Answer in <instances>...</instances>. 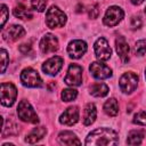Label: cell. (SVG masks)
I'll use <instances>...</instances> for the list:
<instances>
[{
	"label": "cell",
	"mask_w": 146,
	"mask_h": 146,
	"mask_svg": "<svg viewBox=\"0 0 146 146\" xmlns=\"http://www.w3.org/2000/svg\"><path fill=\"white\" fill-rule=\"evenodd\" d=\"M119 136L110 128H98L91 131L86 138V145L88 146H112L117 145Z\"/></svg>",
	"instance_id": "6da1fadb"
},
{
	"label": "cell",
	"mask_w": 146,
	"mask_h": 146,
	"mask_svg": "<svg viewBox=\"0 0 146 146\" xmlns=\"http://www.w3.org/2000/svg\"><path fill=\"white\" fill-rule=\"evenodd\" d=\"M66 15L64 11H62L58 7L51 6L46 14V24L50 29H56V27H62L66 23Z\"/></svg>",
	"instance_id": "7a4b0ae2"
},
{
	"label": "cell",
	"mask_w": 146,
	"mask_h": 146,
	"mask_svg": "<svg viewBox=\"0 0 146 146\" xmlns=\"http://www.w3.org/2000/svg\"><path fill=\"white\" fill-rule=\"evenodd\" d=\"M18 117L27 123H39V116L34 112L32 105L27 100H21L17 107Z\"/></svg>",
	"instance_id": "3957f363"
},
{
	"label": "cell",
	"mask_w": 146,
	"mask_h": 146,
	"mask_svg": "<svg viewBox=\"0 0 146 146\" xmlns=\"http://www.w3.org/2000/svg\"><path fill=\"white\" fill-rule=\"evenodd\" d=\"M21 82L29 88H39L42 86V79L40 74L32 67L24 68L21 73Z\"/></svg>",
	"instance_id": "277c9868"
},
{
	"label": "cell",
	"mask_w": 146,
	"mask_h": 146,
	"mask_svg": "<svg viewBox=\"0 0 146 146\" xmlns=\"http://www.w3.org/2000/svg\"><path fill=\"white\" fill-rule=\"evenodd\" d=\"M17 97V89L10 82L1 83V104L3 106L10 107L15 103Z\"/></svg>",
	"instance_id": "5b68a950"
},
{
	"label": "cell",
	"mask_w": 146,
	"mask_h": 146,
	"mask_svg": "<svg viewBox=\"0 0 146 146\" xmlns=\"http://www.w3.org/2000/svg\"><path fill=\"white\" fill-rule=\"evenodd\" d=\"M120 89L124 94H131L132 91L136 90L138 86V75L133 72H127L124 73L119 81Z\"/></svg>",
	"instance_id": "8992f818"
},
{
	"label": "cell",
	"mask_w": 146,
	"mask_h": 146,
	"mask_svg": "<svg viewBox=\"0 0 146 146\" xmlns=\"http://www.w3.org/2000/svg\"><path fill=\"white\" fill-rule=\"evenodd\" d=\"M82 67L78 64H71L67 70V74L64 79L65 83L71 87H78L82 82Z\"/></svg>",
	"instance_id": "52a82bcc"
},
{
	"label": "cell",
	"mask_w": 146,
	"mask_h": 146,
	"mask_svg": "<svg viewBox=\"0 0 146 146\" xmlns=\"http://www.w3.org/2000/svg\"><path fill=\"white\" fill-rule=\"evenodd\" d=\"M123 16H124V13H123V10H122L120 7H117V6H112V7H110V8L106 10L105 16H104V18H103V22H104V24H105L106 26L112 27V26L117 25V24L122 21Z\"/></svg>",
	"instance_id": "ba28073f"
},
{
	"label": "cell",
	"mask_w": 146,
	"mask_h": 146,
	"mask_svg": "<svg viewBox=\"0 0 146 146\" xmlns=\"http://www.w3.org/2000/svg\"><path fill=\"white\" fill-rule=\"evenodd\" d=\"M89 71L90 74L98 80H104L112 76V70L106 64H103L100 62H92L89 66Z\"/></svg>",
	"instance_id": "9c48e42d"
},
{
	"label": "cell",
	"mask_w": 146,
	"mask_h": 146,
	"mask_svg": "<svg viewBox=\"0 0 146 146\" xmlns=\"http://www.w3.org/2000/svg\"><path fill=\"white\" fill-rule=\"evenodd\" d=\"M95 54L96 57L99 60H107L111 58L112 55V49L107 42V40L105 38H99L97 39V41L95 42Z\"/></svg>",
	"instance_id": "30bf717a"
},
{
	"label": "cell",
	"mask_w": 146,
	"mask_h": 146,
	"mask_svg": "<svg viewBox=\"0 0 146 146\" xmlns=\"http://www.w3.org/2000/svg\"><path fill=\"white\" fill-rule=\"evenodd\" d=\"M59 48L58 46V39L51 34V33H46L41 41H40V50L43 54H50V52H55L57 51Z\"/></svg>",
	"instance_id": "8fae6325"
},
{
	"label": "cell",
	"mask_w": 146,
	"mask_h": 146,
	"mask_svg": "<svg viewBox=\"0 0 146 146\" xmlns=\"http://www.w3.org/2000/svg\"><path fill=\"white\" fill-rule=\"evenodd\" d=\"M87 51V43L83 40H73L67 46V52L71 58H81Z\"/></svg>",
	"instance_id": "7c38bea8"
},
{
	"label": "cell",
	"mask_w": 146,
	"mask_h": 146,
	"mask_svg": "<svg viewBox=\"0 0 146 146\" xmlns=\"http://www.w3.org/2000/svg\"><path fill=\"white\" fill-rule=\"evenodd\" d=\"M63 66V58L59 56H54L47 59L42 64V71L48 75H56Z\"/></svg>",
	"instance_id": "4fadbf2b"
},
{
	"label": "cell",
	"mask_w": 146,
	"mask_h": 146,
	"mask_svg": "<svg viewBox=\"0 0 146 146\" xmlns=\"http://www.w3.org/2000/svg\"><path fill=\"white\" fill-rule=\"evenodd\" d=\"M79 121V108L78 106H70L66 108L59 117V122L64 125H73Z\"/></svg>",
	"instance_id": "5bb4252c"
},
{
	"label": "cell",
	"mask_w": 146,
	"mask_h": 146,
	"mask_svg": "<svg viewBox=\"0 0 146 146\" xmlns=\"http://www.w3.org/2000/svg\"><path fill=\"white\" fill-rule=\"evenodd\" d=\"M25 30L21 25H11L8 29L2 31V38L7 42H14L22 36H24Z\"/></svg>",
	"instance_id": "9a60e30c"
},
{
	"label": "cell",
	"mask_w": 146,
	"mask_h": 146,
	"mask_svg": "<svg viewBox=\"0 0 146 146\" xmlns=\"http://www.w3.org/2000/svg\"><path fill=\"white\" fill-rule=\"evenodd\" d=\"M115 47H116V52L121 60L123 63H127L129 60V44L125 40L124 36H119L115 40Z\"/></svg>",
	"instance_id": "2e32d148"
},
{
	"label": "cell",
	"mask_w": 146,
	"mask_h": 146,
	"mask_svg": "<svg viewBox=\"0 0 146 146\" xmlns=\"http://www.w3.org/2000/svg\"><path fill=\"white\" fill-rule=\"evenodd\" d=\"M97 116V110L95 104L89 103L87 104V106L84 107V112H83V124L84 125H90L95 122Z\"/></svg>",
	"instance_id": "e0dca14e"
},
{
	"label": "cell",
	"mask_w": 146,
	"mask_h": 146,
	"mask_svg": "<svg viewBox=\"0 0 146 146\" xmlns=\"http://www.w3.org/2000/svg\"><path fill=\"white\" fill-rule=\"evenodd\" d=\"M58 141L62 145H80L81 141L78 139L75 133L72 131H62L58 135Z\"/></svg>",
	"instance_id": "ac0fdd59"
},
{
	"label": "cell",
	"mask_w": 146,
	"mask_h": 146,
	"mask_svg": "<svg viewBox=\"0 0 146 146\" xmlns=\"http://www.w3.org/2000/svg\"><path fill=\"white\" fill-rule=\"evenodd\" d=\"M47 132V129L44 127H38V128H34L30 133H27L26 138H25V141L27 144H35L38 143L40 139H42L44 137Z\"/></svg>",
	"instance_id": "d6986e66"
},
{
	"label": "cell",
	"mask_w": 146,
	"mask_h": 146,
	"mask_svg": "<svg viewBox=\"0 0 146 146\" xmlns=\"http://www.w3.org/2000/svg\"><path fill=\"white\" fill-rule=\"evenodd\" d=\"M145 137V132L144 130H131L128 133V138H127V144L128 145H139L141 144L143 139Z\"/></svg>",
	"instance_id": "ffe728a7"
},
{
	"label": "cell",
	"mask_w": 146,
	"mask_h": 146,
	"mask_svg": "<svg viewBox=\"0 0 146 146\" xmlns=\"http://www.w3.org/2000/svg\"><path fill=\"white\" fill-rule=\"evenodd\" d=\"M90 94L94 97H104L108 94V87L103 82L94 83L90 87Z\"/></svg>",
	"instance_id": "44dd1931"
},
{
	"label": "cell",
	"mask_w": 146,
	"mask_h": 146,
	"mask_svg": "<svg viewBox=\"0 0 146 146\" xmlns=\"http://www.w3.org/2000/svg\"><path fill=\"white\" fill-rule=\"evenodd\" d=\"M13 13H14V16L15 17H18V18H21V19H31L32 18V11L27 8V7H25L24 5H18V6H16L15 8H14V10H13Z\"/></svg>",
	"instance_id": "7402d4cb"
},
{
	"label": "cell",
	"mask_w": 146,
	"mask_h": 146,
	"mask_svg": "<svg viewBox=\"0 0 146 146\" xmlns=\"http://www.w3.org/2000/svg\"><path fill=\"white\" fill-rule=\"evenodd\" d=\"M104 111L110 116H115L119 112V104L115 98H110L104 104Z\"/></svg>",
	"instance_id": "603a6c76"
},
{
	"label": "cell",
	"mask_w": 146,
	"mask_h": 146,
	"mask_svg": "<svg viewBox=\"0 0 146 146\" xmlns=\"http://www.w3.org/2000/svg\"><path fill=\"white\" fill-rule=\"evenodd\" d=\"M60 96H62V99L64 102H72V100H74L76 98L78 91L75 89H73V88H67V89H64L62 91Z\"/></svg>",
	"instance_id": "cb8c5ba5"
},
{
	"label": "cell",
	"mask_w": 146,
	"mask_h": 146,
	"mask_svg": "<svg viewBox=\"0 0 146 146\" xmlns=\"http://www.w3.org/2000/svg\"><path fill=\"white\" fill-rule=\"evenodd\" d=\"M133 51H135L136 55L143 56L146 52V40H139V41H137L136 44H135Z\"/></svg>",
	"instance_id": "d4e9b609"
},
{
	"label": "cell",
	"mask_w": 146,
	"mask_h": 146,
	"mask_svg": "<svg viewBox=\"0 0 146 146\" xmlns=\"http://www.w3.org/2000/svg\"><path fill=\"white\" fill-rule=\"evenodd\" d=\"M132 122L135 124H139V125H146V112L145 111H140L137 114H135Z\"/></svg>",
	"instance_id": "484cf974"
},
{
	"label": "cell",
	"mask_w": 146,
	"mask_h": 146,
	"mask_svg": "<svg viewBox=\"0 0 146 146\" xmlns=\"http://www.w3.org/2000/svg\"><path fill=\"white\" fill-rule=\"evenodd\" d=\"M32 8L39 13L44 11L46 6H47V0H31Z\"/></svg>",
	"instance_id": "4316f807"
},
{
	"label": "cell",
	"mask_w": 146,
	"mask_h": 146,
	"mask_svg": "<svg viewBox=\"0 0 146 146\" xmlns=\"http://www.w3.org/2000/svg\"><path fill=\"white\" fill-rule=\"evenodd\" d=\"M0 57H1V73H5L7 65L9 64V57L5 49L0 50Z\"/></svg>",
	"instance_id": "83f0119b"
},
{
	"label": "cell",
	"mask_w": 146,
	"mask_h": 146,
	"mask_svg": "<svg viewBox=\"0 0 146 146\" xmlns=\"http://www.w3.org/2000/svg\"><path fill=\"white\" fill-rule=\"evenodd\" d=\"M88 15L90 18H97L99 15V7L98 5H92L88 9Z\"/></svg>",
	"instance_id": "f1b7e54d"
},
{
	"label": "cell",
	"mask_w": 146,
	"mask_h": 146,
	"mask_svg": "<svg viewBox=\"0 0 146 146\" xmlns=\"http://www.w3.org/2000/svg\"><path fill=\"white\" fill-rule=\"evenodd\" d=\"M8 16H9V11L7 9V6L6 5H1V27L5 26V23L7 22Z\"/></svg>",
	"instance_id": "f546056e"
},
{
	"label": "cell",
	"mask_w": 146,
	"mask_h": 146,
	"mask_svg": "<svg viewBox=\"0 0 146 146\" xmlns=\"http://www.w3.org/2000/svg\"><path fill=\"white\" fill-rule=\"evenodd\" d=\"M130 25H131V27H132L133 30L139 29V27L141 26V19H140V17H139V16H133V17L131 18Z\"/></svg>",
	"instance_id": "4dcf8cb0"
},
{
	"label": "cell",
	"mask_w": 146,
	"mask_h": 146,
	"mask_svg": "<svg viewBox=\"0 0 146 146\" xmlns=\"http://www.w3.org/2000/svg\"><path fill=\"white\" fill-rule=\"evenodd\" d=\"M31 50V46L30 44H26V43H23L19 46V51L23 52V54H27L29 51Z\"/></svg>",
	"instance_id": "1f68e13d"
},
{
	"label": "cell",
	"mask_w": 146,
	"mask_h": 146,
	"mask_svg": "<svg viewBox=\"0 0 146 146\" xmlns=\"http://www.w3.org/2000/svg\"><path fill=\"white\" fill-rule=\"evenodd\" d=\"M131 2H132L133 5H136V6H138V5L143 3V2H144V0H131Z\"/></svg>",
	"instance_id": "d6a6232c"
},
{
	"label": "cell",
	"mask_w": 146,
	"mask_h": 146,
	"mask_svg": "<svg viewBox=\"0 0 146 146\" xmlns=\"http://www.w3.org/2000/svg\"><path fill=\"white\" fill-rule=\"evenodd\" d=\"M145 78H146V70H145Z\"/></svg>",
	"instance_id": "836d02e7"
},
{
	"label": "cell",
	"mask_w": 146,
	"mask_h": 146,
	"mask_svg": "<svg viewBox=\"0 0 146 146\" xmlns=\"http://www.w3.org/2000/svg\"><path fill=\"white\" fill-rule=\"evenodd\" d=\"M145 14H146V7H145Z\"/></svg>",
	"instance_id": "e575fe53"
}]
</instances>
